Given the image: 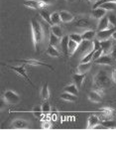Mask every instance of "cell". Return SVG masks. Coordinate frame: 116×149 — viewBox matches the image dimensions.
I'll return each instance as SVG.
<instances>
[{"instance_id":"cell-20","label":"cell","mask_w":116,"mask_h":149,"mask_svg":"<svg viewBox=\"0 0 116 149\" xmlns=\"http://www.w3.org/2000/svg\"><path fill=\"white\" fill-rule=\"evenodd\" d=\"M92 67V63H81L77 67V73L78 74H86Z\"/></svg>"},{"instance_id":"cell-24","label":"cell","mask_w":116,"mask_h":149,"mask_svg":"<svg viewBox=\"0 0 116 149\" xmlns=\"http://www.w3.org/2000/svg\"><path fill=\"white\" fill-rule=\"evenodd\" d=\"M61 98L66 102H74L77 100V95H74L72 93H67V92H64L61 95Z\"/></svg>"},{"instance_id":"cell-15","label":"cell","mask_w":116,"mask_h":149,"mask_svg":"<svg viewBox=\"0 0 116 149\" xmlns=\"http://www.w3.org/2000/svg\"><path fill=\"white\" fill-rule=\"evenodd\" d=\"M106 10H104L103 8L101 7H98V8H94L90 13V16L93 19H96V20H100L102 17H104L106 15Z\"/></svg>"},{"instance_id":"cell-31","label":"cell","mask_w":116,"mask_h":149,"mask_svg":"<svg viewBox=\"0 0 116 149\" xmlns=\"http://www.w3.org/2000/svg\"><path fill=\"white\" fill-rule=\"evenodd\" d=\"M51 20H52L53 25H59L60 22H62L60 12H53V13H51Z\"/></svg>"},{"instance_id":"cell-2","label":"cell","mask_w":116,"mask_h":149,"mask_svg":"<svg viewBox=\"0 0 116 149\" xmlns=\"http://www.w3.org/2000/svg\"><path fill=\"white\" fill-rule=\"evenodd\" d=\"M111 81H112V78H110L108 76L106 71L100 70L93 78V88H95V91H97V92H99L103 95L104 90L110 86Z\"/></svg>"},{"instance_id":"cell-5","label":"cell","mask_w":116,"mask_h":149,"mask_svg":"<svg viewBox=\"0 0 116 149\" xmlns=\"http://www.w3.org/2000/svg\"><path fill=\"white\" fill-rule=\"evenodd\" d=\"M14 62H17V63H23L24 65H30V66H42L45 67V68H48L51 71H54V68L52 66H50L49 64L43 63V62H40L38 60H34V59H23V60H16Z\"/></svg>"},{"instance_id":"cell-35","label":"cell","mask_w":116,"mask_h":149,"mask_svg":"<svg viewBox=\"0 0 116 149\" xmlns=\"http://www.w3.org/2000/svg\"><path fill=\"white\" fill-rule=\"evenodd\" d=\"M69 39L74 40V42H76V43H77V44H81V43L83 41V37H81V34H76V33H72V34L69 35Z\"/></svg>"},{"instance_id":"cell-40","label":"cell","mask_w":116,"mask_h":149,"mask_svg":"<svg viewBox=\"0 0 116 149\" xmlns=\"http://www.w3.org/2000/svg\"><path fill=\"white\" fill-rule=\"evenodd\" d=\"M108 1H115L116 2V0H98L95 4H93V9L94 8H98L99 5H101L102 3H104V2H108Z\"/></svg>"},{"instance_id":"cell-38","label":"cell","mask_w":116,"mask_h":149,"mask_svg":"<svg viewBox=\"0 0 116 149\" xmlns=\"http://www.w3.org/2000/svg\"><path fill=\"white\" fill-rule=\"evenodd\" d=\"M103 55V52H102V50L99 49V50H97V51H95L94 52V54H93V58H92V61H96L97 59H99V58L102 56Z\"/></svg>"},{"instance_id":"cell-44","label":"cell","mask_w":116,"mask_h":149,"mask_svg":"<svg viewBox=\"0 0 116 149\" xmlns=\"http://www.w3.org/2000/svg\"><path fill=\"white\" fill-rule=\"evenodd\" d=\"M42 1H44L45 3L48 4V5H52V4L55 3V0H42Z\"/></svg>"},{"instance_id":"cell-25","label":"cell","mask_w":116,"mask_h":149,"mask_svg":"<svg viewBox=\"0 0 116 149\" xmlns=\"http://www.w3.org/2000/svg\"><path fill=\"white\" fill-rule=\"evenodd\" d=\"M99 7L103 8L106 11H115L116 10V2L115 1H108V2H104Z\"/></svg>"},{"instance_id":"cell-26","label":"cell","mask_w":116,"mask_h":149,"mask_svg":"<svg viewBox=\"0 0 116 149\" xmlns=\"http://www.w3.org/2000/svg\"><path fill=\"white\" fill-rule=\"evenodd\" d=\"M41 97H42L43 100L47 102L50 97V91H49V86L48 84H44V86H42V90H41Z\"/></svg>"},{"instance_id":"cell-27","label":"cell","mask_w":116,"mask_h":149,"mask_svg":"<svg viewBox=\"0 0 116 149\" xmlns=\"http://www.w3.org/2000/svg\"><path fill=\"white\" fill-rule=\"evenodd\" d=\"M78 46H79V44H77V43L74 42V40L69 39V54L71 55V56H72V55L78 50Z\"/></svg>"},{"instance_id":"cell-33","label":"cell","mask_w":116,"mask_h":149,"mask_svg":"<svg viewBox=\"0 0 116 149\" xmlns=\"http://www.w3.org/2000/svg\"><path fill=\"white\" fill-rule=\"evenodd\" d=\"M94 50H91L90 52L88 53V54H85L84 56L83 57V59H81V63H89V62L92 61V58H93V54H94Z\"/></svg>"},{"instance_id":"cell-43","label":"cell","mask_w":116,"mask_h":149,"mask_svg":"<svg viewBox=\"0 0 116 149\" xmlns=\"http://www.w3.org/2000/svg\"><path fill=\"white\" fill-rule=\"evenodd\" d=\"M111 78H112V81L116 83V69L113 70L112 74H111Z\"/></svg>"},{"instance_id":"cell-47","label":"cell","mask_w":116,"mask_h":149,"mask_svg":"<svg viewBox=\"0 0 116 149\" xmlns=\"http://www.w3.org/2000/svg\"><path fill=\"white\" fill-rule=\"evenodd\" d=\"M76 0H67V2H69V3H72V2H74Z\"/></svg>"},{"instance_id":"cell-28","label":"cell","mask_w":116,"mask_h":149,"mask_svg":"<svg viewBox=\"0 0 116 149\" xmlns=\"http://www.w3.org/2000/svg\"><path fill=\"white\" fill-rule=\"evenodd\" d=\"M96 36V32L93 30H86L81 34V37H83V40H88V41H91L94 37Z\"/></svg>"},{"instance_id":"cell-9","label":"cell","mask_w":116,"mask_h":149,"mask_svg":"<svg viewBox=\"0 0 116 149\" xmlns=\"http://www.w3.org/2000/svg\"><path fill=\"white\" fill-rule=\"evenodd\" d=\"M115 30H116V28H110V29H106V30H102V31H97L95 37H96V39L99 41L110 39V37L112 36L113 32H114Z\"/></svg>"},{"instance_id":"cell-18","label":"cell","mask_w":116,"mask_h":149,"mask_svg":"<svg viewBox=\"0 0 116 149\" xmlns=\"http://www.w3.org/2000/svg\"><path fill=\"white\" fill-rule=\"evenodd\" d=\"M69 36L67 35L64 36L61 40V49L65 56H67V54H69Z\"/></svg>"},{"instance_id":"cell-10","label":"cell","mask_w":116,"mask_h":149,"mask_svg":"<svg viewBox=\"0 0 116 149\" xmlns=\"http://www.w3.org/2000/svg\"><path fill=\"white\" fill-rule=\"evenodd\" d=\"M100 45H101V50L103 52V55H110V52L113 48L112 40L107 39V40L100 41Z\"/></svg>"},{"instance_id":"cell-46","label":"cell","mask_w":116,"mask_h":149,"mask_svg":"<svg viewBox=\"0 0 116 149\" xmlns=\"http://www.w3.org/2000/svg\"><path fill=\"white\" fill-rule=\"evenodd\" d=\"M88 1H89V2H90V3H92V4H95V3H96V2H97V1H98V0H88Z\"/></svg>"},{"instance_id":"cell-41","label":"cell","mask_w":116,"mask_h":149,"mask_svg":"<svg viewBox=\"0 0 116 149\" xmlns=\"http://www.w3.org/2000/svg\"><path fill=\"white\" fill-rule=\"evenodd\" d=\"M51 126H52V124H51V122L50 121H47V120H45V121H43L42 122V124H41V127L42 128H51Z\"/></svg>"},{"instance_id":"cell-4","label":"cell","mask_w":116,"mask_h":149,"mask_svg":"<svg viewBox=\"0 0 116 149\" xmlns=\"http://www.w3.org/2000/svg\"><path fill=\"white\" fill-rule=\"evenodd\" d=\"M2 98L7 102V104H17V103L20 102V97H19L18 93L11 90L5 91Z\"/></svg>"},{"instance_id":"cell-23","label":"cell","mask_w":116,"mask_h":149,"mask_svg":"<svg viewBox=\"0 0 116 149\" xmlns=\"http://www.w3.org/2000/svg\"><path fill=\"white\" fill-rule=\"evenodd\" d=\"M64 92H67V93H72V95H78V88H77V86L74 83L69 84V85L65 86Z\"/></svg>"},{"instance_id":"cell-36","label":"cell","mask_w":116,"mask_h":149,"mask_svg":"<svg viewBox=\"0 0 116 149\" xmlns=\"http://www.w3.org/2000/svg\"><path fill=\"white\" fill-rule=\"evenodd\" d=\"M108 20H109V23L112 25V27L116 28V15L113 13H110L109 15H107Z\"/></svg>"},{"instance_id":"cell-8","label":"cell","mask_w":116,"mask_h":149,"mask_svg":"<svg viewBox=\"0 0 116 149\" xmlns=\"http://www.w3.org/2000/svg\"><path fill=\"white\" fill-rule=\"evenodd\" d=\"M91 50H93V41L83 40V42L79 44L78 50H77V51L83 53V55L84 56L85 54H88V53L90 52Z\"/></svg>"},{"instance_id":"cell-17","label":"cell","mask_w":116,"mask_h":149,"mask_svg":"<svg viewBox=\"0 0 116 149\" xmlns=\"http://www.w3.org/2000/svg\"><path fill=\"white\" fill-rule=\"evenodd\" d=\"M60 16H61L62 22H64V23H69L74 19V16L72 15L71 12L66 11V10L60 11Z\"/></svg>"},{"instance_id":"cell-29","label":"cell","mask_w":116,"mask_h":149,"mask_svg":"<svg viewBox=\"0 0 116 149\" xmlns=\"http://www.w3.org/2000/svg\"><path fill=\"white\" fill-rule=\"evenodd\" d=\"M40 16L44 19L45 22H47L49 25H51V26L53 25L52 20H51V14L47 10H45V9H41V10H40Z\"/></svg>"},{"instance_id":"cell-11","label":"cell","mask_w":116,"mask_h":149,"mask_svg":"<svg viewBox=\"0 0 116 149\" xmlns=\"http://www.w3.org/2000/svg\"><path fill=\"white\" fill-rule=\"evenodd\" d=\"M100 119L99 117H98L97 114H91L88 116V126H86V128L90 129V128H95L97 125H99L100 124Z\"/></svg>"},{"instance_id":"cell-32","label":"cell","mask_w":116,"mask_h":149,"mask_svg":"<svg viewBox=\"0 0 116 149\" xmlns=\"http://www.w3.org/2000/svg\"><path fill=\"white\" fill-rule=\"evenodd\" d=\"M101 125L105 128H114L116 127V121H114L113 119H108V120H103L100 122Z\"/></svg>"},{"instance_id":"cell-14","label":"cell","mask_w":116,"mask_h":149,"mask_svg":"<svg viewBox=\"0 0 116 149\" xmlns=\"http://www.w3.org/2000/svg\"><path fill=\"white\" fill-rule=\"evenodd\" d=\"M88 100H90L91 102H94V103H97V102H100L102 100V93L97 92V91L93 90L91 92H89L88 93Z\"/></svg>"},{"instance_id":"cell-1","label":"cell","mask_w":116,"mask_h":149,"mask_svg":"<svg viewBox=\"0 0 116 149\" xmlns=\"http://www.w3.org/2000/svg\"><path fill=\"white\" fill-rule=\"evenodd\" d=\"M31 24V31H32V37H33V44L35 51L39 52L42 44L43 40H44V30L41 25V23L36 19H31L30 21Z\"/></svg>"},{"instance_id":"cell-34","label":"cell","mask_w":116,"mask_h":149,"mask_svg":"<svg viewBox=\"0 0 116 149\" xmlns=\"http://www.w3.org/2000/svg\"><path fill=\"white\" fill-rule=\"evenodd\" d=\"M32 113L36 118H40L41 115H42V113H43L42 107H40V105H36V107H34L33 109H32Z\"/></svg>"},{"instance_id":"cell-30","label":"cell","mask_w":116,"mask_h":149,"mask_svg":"<svg viewBox=\"0 0 116 149\" xmlns=\"http://www.w3.org/2000/svg\"><path fill=\"white\" fill-rule=\"evenodd\" d=\"M51 32H53L56 36H58V37L60 38H63L64 36H63V29L61 28V26L59 25H52L51 26Z\"/></svg>"},{"instance_id":"cell-42","label":"cell","mask_w":116,"mask_h":149,"mask_svg":"<svg viewBox=\"0 0 116 149\" xmlns=\"http://www.w3.org/2000/svg\"><path fill=\"white\" fill-rule=\"evenodd\" d=\"M110 56L112 57V59L114 60V61H116V44L113 45V48L110 52Z\"/></svg>"},{"instance_id":"cell-22","label":"cell","mask_w":116,"mask_h":149,"mask_svg":"<svg viewBox=\"0 0 116 149\" xmlns=\"http://www.w3.org/2000/svg\"><path fill=\"white\" fill-rule=\"evenodd\" d=\"M47 54L49 55L51 57H54V58H61V53L59 52L58 48H56L52 45H49L47 49Z\"/></svg>"},{"instance_id":"cell-13","label":"cell","mask_w":116,"mask_h":149,"mask_svg":"<svg viewBox=\"0 0 116 149\" xmlns=\"http://www.w3.org/2000/svg\"><path fill=\"white\" fill-rule=\"evenodd\" d=\"M28 126H29L28 121L24 120V119H21V118L15 119V120H13L11 123V127L15 129H25V128H28Z\"/></svg>"},{"instance_id":"cell-6","label":"cell","mask_w":116,"mask_h":149,"mask_svg":"<svg viewBox=\"0 0 116 149\" xmlns=\"http://www.w3.org/2000/svg\"><path fill=\"white\" fill-rule=\"evenodd\" d=\"M23 5L31 9H40V10L45 8V7L49 6L47 3L42 1V0H26V1L23 2Z\"/></svg>"},{"instance_id":"cell-16","label":"cell","mask_w":116,"mask_h":149,"mask_svg":"<svg viewBox=\"0 0 116 149\" xmlns=\"http://www.w3.org/2000/svg\"><path fill=\"white\" fill-rule=\"evenodd\" d=\"M113 59L110 55H102L99 59H97L96 61H94V64L97 65H106V66H109L112 64Z\"/></svg>"},{"instance_id":"cell-37","label":"cell","mask_w":116,"mask_h":149,"mask_svg":"<svg viewBox=\"0 0 116 149\" xmlns=\"http://www.w3.org/2000/svg\"><path fill=\"white\" fill-rule=\"evenodd\" d=\"M42 110L44 113H49L51 111V104L48 102H45L42 104Z\"/></svg>"},{"instance_id":"cell-21","label":"cell","mask_w":116,"mask_h":149,"mask_svg":"<svg viewBox=\"0 0 116 149\" xmlns=\"http://www.w3.org/2000/svg\"><path fill=\"white\" fill-rule=\"evenodd\" d=\"M61 40H62V38L56 36L53 32H50V42H49V45H52V46L58 48L59 46H61Z\"/></svg>"},{"instance_id":"cell-45","label":"cell","mask_w":116,"mask_h":149,"mask_svg":"<svg viewBox=\"0 0 116 149\" xmlns=\"http://www.w3.org/2000/svg\"><path fill=\"white\" fill-rule=\"evenodd\" d=\"M111 38H112V39L114 40V41H116V30L114 31V32H113V34H112V36H111Z\"/></svg>"},{"instance_id":"cell-3","label":"cell","mask_w":116,"mask_h":149,"mask_svg":"<svg viewBox=\"0 0 116 149\" xmlns=\"http://www.w3.org/2000/svg\"><path fill=\"white\" fill-rule=\"evenodd\" d=\"M2 66H6L7 68L10 69L11 71L15 72V74H18L19 77H21V78H23L24 80L27 81L32 86H34V84H33V81H31V79L29 78V76L27 74V72H26V65H23V66H19V67H14V66H9V65H7V64L2 63Z\"/></svg>"},{"instance_id":"cell-12","label":"cell","mask_w":116,"mask_h":149,"mask_svg":"<svg viewBox=\"0 0 116 149\" xmlns=\"http://www.w3.org/2000/svg\"><path fill=\"white\" fill-rule=\"evenodd\" d=\"M110 28H114L112 27V25L109 23V20H108L107 16H104L99 20L97 25V31H102V30H106V29H110Z\"/></svg>"},{"instance_id":"cell-19","label":"cell","mask_w":116,"mask_h":149,"mask_svg":"<svg viewBox=\"0 0 116 149\" xmlns=\"http://www.w3.org/2000/svg\"><path fill=\"white\" fill-rule=\"evenodd\" d=\"M85 76L86 74H74V76H72V80H74V83L76 84L77 86V88H81V86H83V81H84V79H85Z\"/></svg>"},{"instance_id":"cell-7","label":"cell","mask_w":116,"mask_h":149,"mask_svg":"<svg viewBox=\"0 0 116 149\" xmlns=\"http://www.w3.org/2000/svg\"><path fill=\"white\" fill-rule=\"evenodd\" d=\"M97 115L99 117L100 121L112 119L113 116H114V109H110V107H103V109H99Z\"/></svg>"},{"instance_id":"cell-39","label":"cell","mask_w":116,"mask_h":149,"mask_svg":"<svg viewBox=\"0 0 116 149\" xmlns=\"http://www.w3.org/2000/svg\"><path fill=\"white\" fill-rule=\"evenodd\" d=\"M101 49V45H100V41L95 39L93 41V50L94 51H97V50Z\"/></svg>"}]
</instances>
